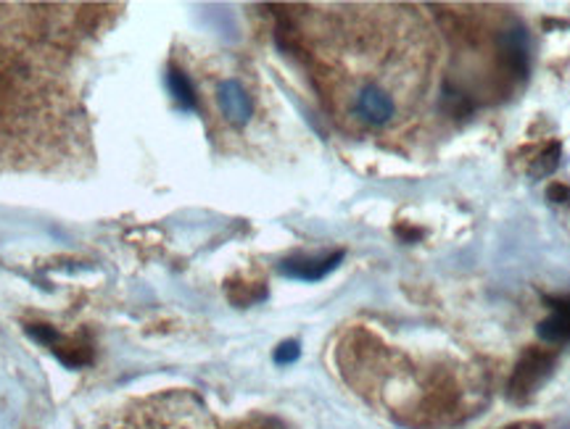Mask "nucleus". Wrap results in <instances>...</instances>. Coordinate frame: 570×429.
<instances>
[{"instance_id": "nucleus-1", "label": "nucleus", "mask_w": 570, "mask_h": 429, "mask_svg": "<svg viewBox=\"0 0 570 429\" xmlns=\"http://www.w3.org/2000/svg\"><path fill=\"white\" fill-rule=\"evenodd\" d=\"M122 6H0V163L63 169L92 159L80 59Z\"/></svg>"}, {"instance_id": "nucleus-2", "label": "nucleus", "mask_w": 570, "mask_h": 429, "mask_svg": "<svg viewBox=\"0 0 570 429\" xmlns=\"http://www.w3.org/2000/svg\"><path fill=\"white\" fill-rule=\"evenodd\" d=\"M281 38L304 50L338 121L383 132L404 117L417 74L399 63V19L391 6H304L281 13Z\"/></svg>"}, {"instance_id": "nucleus-3", "label": "nucleus", "mask_w": 570, "mask_h": 429, "mask_svg": "<svg viewBox=\"0 0 570 429\" xmlns=\"http://www.w3.org/2000/svg\"><path fill=\"white\" fill-rule=\"evenodd\" d=\"M497 56L499 67H502L508 77L523 80L529 74V34H525L523 27H512V30H504L499 34Z\"/></svg>"}, {"instance_id": "nucleus-4", "label": "nucleus", "mask_w": 570, "mask_h": 429, "mask_svg": "<svg viewBox=\"0 0 570 429\" xmlns=\"http://www.w3.org/2000/svg\"><path fill=\"white\" fill-rule=\"evenodd\" d=\"M550 371H552V356L544 353V350H531V353H525L515 367V375H512L510 380V392L515 398L531 396V392L537 390L547 377H550Z\"/></svg>"}, {"instance_id": "nucleus-5", "label": "nucleus", "mask_w": 570, "mask_h": 429, "mask_svg": "<svg viewBox=\"0 0 570 429\" xmlns=\"http://www.w3.org/2000/svg\"><path fill=\"white\" fill-rule=\"evenodd\" d=\"M217 109L233 127H244L254 117L252 98L235 80L217 84Z\"/></svg>"}, {"instance_id": "nucleus-6", "label": "nucleus", "mask_w": 570, "mask_h": 429, "mask_svg": "<svg viewBox=\"0 0 570 429\" xmlns=\"http://www.w3.org/2000/svg\"><path fill=\"white\" fill-rule=\"evenodd\" d=\"M552 313L539 325V338L544 342H570V298H554Z\"/></svg>"}, {"instance_id": "nucleus-7", "label": "nucleus", "mask_w": 570, "mask_h": 429, "mask_svg": "<svg viewBox=\"0 0 570 429\" xmlns=\"http://www.w3.org/2000/svg\"><path fill=\"white\" fill-rule=\"evenodd\" d=\"M338 261H341V253L331 256V259H325V261H288V263H283V275L296 277V280L315 282V280H323L331 269H336Z\"/></svg>"}, {"instance_id": "nucleus-8", "label": "nucleus", "mask_w": 570, "mask_h": 429, "mask_svg": "<svg viewBox=\"0 0 570 429\" xmlns=\"http://www.w3.org/2000/svg\"><path fill=\"white\" fill-rule=\"evenodd\" d=\"M169 84H173L175 98L180 100L183 106H188V109H194V106H196V90H194V84H190V80L183 74L180 69L169 71Z\"/></svg>"}, {"instance_id": "nucleus-9", "label": "nucleus", "mask_w": 570, "mask_h": 429, "mask_svg": "<svg viewBox=\"0 0 570 429\" xmlns=\"http://www.w3.org/2000/svg\"><path fill=\"white\" fill-rule=\"evenodd\" d=\"M558 163H560V146L547 148L544 153H541V159L533 163V174H537V177L552 174V171L558 169Z\"/></svg>"}, {"instance_id": "nucleus-10", "label": "nucleus", "mask_w": 570, "mask_h": 429, "mask_svg": "<svg viewBox=\"0 0 570 429\" xmlns=\"http://www.w3.org/2000/svg\"><path fill=\"white\" fill-rule=\"evenodd\" d=\"M298 356V346L296 342H285V346H281L277 348V353H275V361L277 363H291Z\"/></svg>"}, {"instance_id": "nucleus-11", "label": "nucleus", "mask_w": 570, "mask_h": 429, "mask_svg": "<svg viewBox=\"0 0 570 429\" xmlns=\"http://www.w3.org/2000/svg\"><path fill=\"white\" fill-rule=\"evenodd\" d=\"M570 196L568 188H562V184H554V188H550V198L552 200H566Z\"/></svg>"}, {"instance_id": "nucleus-12", "label": "nucleus", "mask_w": 570, "mask_h": 429, "mask_svg": "<svg viewBox=\"0 0 570 429\" xmlns=\"http://www.w3.org/2000/svg\"><path fill=\"white\" fill-rule=\"evenodd\" d=\"M512 429H515V427H512Z\"/></svg>"}]
</instances>
